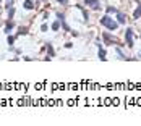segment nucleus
Wrapping results in <instances>:
<instances>
[{
    "label": "nucleus",
    "instance_id": "1",
    "mask_svg": "<svg viewBox=\"0 0 141 126\" xmlns=\"http://www.w3.org/2000/svg\"><path fill=\"white\" fill-rule=\"evenodd\" d=\"M101 24H102V26H105V28H109L110 31H115V29L118 28V23H115V21H113V19L110 18V16H107V15L101 18Z\"/></svg>",
    "mask_w": 141,
    "mask_h": 126
},
{
    "label": "nucleus",
    "instance_id": "2",
    "mask_svg": "<svg viewBox=\"0 0 141 126\" xmlns=\"http://www.w3.org/2000/svg\"><path fill=\"white\" fill-rule=\"evenodd\" d=\"M125 40H126V45L133 47V29H126L125 31Z\"/></svg>",
    "mask_w": 141,
    "mask_h": 126
},
{
    "label": "nucleus",
    "instance_id": "3",
    "mask_svg": "<svg viewBox=\"0 0 141 126\" xmlns=\"http://www.w3.org/2000/svg\"><path fill=\"white\" fill-rule=\"evenodd\" d=\"M86 5H89L91 8H94V10H101V3H99V0H86Z\"/></svg>",
    "mask_w": 141,
    "mask_h": 126
},
{
    "label": "nucleus",
    "instance_id": "4",
    "mask_svg": "<svg viewBox=\"0 0 141 126\" xmlns=\"http://www.w3.org/2000/svg\"><path fill=\"white\" fill-rule=\"evenodd\" d=\"M102 37H104V39L107 40L109 44H117V39H115V37H112L110 34H107V32H104V34H102Z\"/></svg>",
    "mask_w": 141,
    "mask_h": 126
},
{
    "label": "nucleus",
    "instance_id": "5",
    "mask_svg": "<svg viewBox=\"0 0 141 126\" xmlns=\"http://www.w3.org/2000/svg\"><path fill=\"white\" fill-rule=\"evenodd\" d=\"M115 15H117V21H118L120 24H123V23H125V15H123V13H120V11H117Z\"/></svg>",
    "mask_w": 141,
    "mask_h": 126
},
{
    "label": "nucleus",
    "instance_id": "6",
    "mask_svg": "<svg viewBox=\"0 0 141 126\" xmlns=\"http://www.w3.org/2000/svg\"><path fill=\"white\" fill-rule=\"evenodd\" d=\"M47 53H49V58H52V57H55V52H54V49H52V44H47Z\"/></svg>",
    "mask_w": 141,
    "mask_h": 126
},
{
    "label": "nucleus",
    "instance_id": "7",
    "mask_svg": "<svg viewBox=\"0 0 141 126\" xmlns=\"http://www.w3.org/2000/svg\"><path fill=\"white\" fill-rule=\"evenodd\" d=\"M13 28H15V24H13L12 21H8V23H7V26H5V32H7V34H10Z\"/></svg>",
    "mask_w": 141,
    "mask_h": 126
},
{
    "label": "nucleus",
    "instance_id": "8",
    "mask_svg": "<svg viewBox=\"0 0 141 126\" xmlns=\"http://www.w3.org/2000/svg\"><path fill=\"white\" fill-rule=\"evenodd\" d=\"M23 6H25L26 10H33V8H34V5H33V2H31V0H26V2H25V5H23Z\"/></svg>",
    "mask_w": 141,
    "mask_h": 126
},
{
    "label": "nucleus",
    "instance_id": "9",
    "mask_svg": "<svg viewBox=\"0 0 141 126\" xmlns=\"http://www.w3.org/2000/svg\"><path fill=\"white\" fill-rule=\"evenodd\" d=\"M99 58H101V60H107V57H105V50H104V49H99Z\"/></svg>",
    "mask_w": 141,
    "mask_h": 126
},
{
    "label": "nucleus",
    "instance_id": "10",
    "mask_svg": "<svg viewBox=\"0 0 141 126\" xmlns=\"http://www.w3.org/2000/svg\"><path fill=\"white\" fill-rule=\"evenodd\" d=\"M133 16H135V19H138V18H139V16H141V5L138 6V8H136V11H135V13H133Z\"/></svg>",
    "mask_w": 141,
    "mask_h": 126
},
{
    "label": "nucleus",
    "instance_id": "11",
    "mask_svg": "<svg viewBox=\"0 0 141 126\" xmlns=\"http://www.w3.org/2000/svg\"><path fill=\"white\" fill-rule=\"evenodd\" d=\"M60 24H62L60 21H55V23H52V29H54V31H58V29H60Z\"/></svg>",
    "mask_w": 141,
    "mask_h": 126
},
{
    "label": "nucleus",
    "instance_id": "12",
    "mask_svg": "<svg viewBox=\"0 0 141 126\" xmlns=\"http://www.w3.org/2000/svg\"><path fill=\"white\" fill-rule=\"evenodd\" d=\"M13 15H15V10H13V6L8 10V18H13Z\"/></svg>",
    "mask_w": 141,
    "mask_h": 126
},
{
    "label": "nucleus",
    "instance_id": "13",
    "mask_svg": "<svg viewBox=\"0 0 141 126\" xmlns=\"http://www.w3.org/2000/svg\"><path fill=\"white\" fill-rule=\"evenodd\" d=\"M117 53H118V57H120V58H123V60L126 58V57L123 55V52H122V50H120V49H117Z\"/></svg>",
    "mask_w": 141,
    "mask_h": 126
},
{
    "label": "nucleus",
    "instance_id": "14",
    "mask_svg": "<svg viewBox=\"0 0 141 126\" xmlns=\"http://www.w3.org/2000/svg\"><path fill=\"white\" fill-rule=\"evenodd\" d=\"M12 6H13V0H8V3L5 5V8H7V10H10Z\"/></svg>",
    "mask_w": 141,
    "mask_h": 126
},
{
    "label": "nucleus",
    "instance_id": "15",
    "mask_svg": "<svg viewBox=\"0 0 141 126\" xmlns=\"http://www.w3.org/2000/svg\"><path fill=\"white\" fill-rule=\"evenodd\" d=\"M60 23H62V26H63V29H65V31H70V28H68V24L65 23V19H63V21H60Z\"/></svg>",
    "mask_w": 141,
    "mask_h": 126
},
{
    "label": "nucleus",
    "instance_id": "16",
    "mask_svg": "<svg viewBox=\"0 0 141 126\" xmlns=\"http://www.w3.org/2000/svg\"><path fill=\"white\" fill-rule=\"evenodd\" d=\"M107 11H109V13H117L118 10H117V8H113V6H109V8H107Z\"/></svg>",
    "mask_w": 141,
    "mask_h": 126
},
{
    "label": "nucleus",
    "instance_id": "17",
    "mask_svg": "<svg viewBox=\"0 0 141 126\" xmlns=\"http://www.w3.org/2000/svg\"><path fill=\"white\" fill-rule=\"evenodd\" d=\"M13 42H15V37H13V36H8V44H10V45H13Z\"/></svg>",
    "mask_w": 141,
    "mask_h": 126
},
{
    "label": "nucleus",
    "instance_id": "18",
    "mask_svg": "<svg viewBox=\"0 0 141 126\" xmlns=\"http://www.w3.org/2000/svg\"><path fill=\"white\" fill-rule=\"evenodd\" d=\"M57 18H58V21H63V19H65V16L62 15V13H57Z\"/></svg>",
    "mask_w": 141,
    "mask_h": 126
},
{
    "label": "nucleus",
    "instance_id": "19",
    "mask_svg": "<svg viewBox=\"0 0 141 126\" xmlns=\"http://www.w3.org/2000/svg\"><path fill=\"white\" fill-rule=\"evenodd\" d=\"M26 32H28V31H26L25 28H20V32L18 34H20V36H23V34H26Z\"/></svg>",
    "mask_w": 141,
    "mask_h": 126
},
{
    "label": "nucleus",
    "instance_id": "20",
    "mask_svg": "<svg viewBox=\"0 0 141 126\" xmlns=\"http://www.w3.org/2000/svg\"><path fill=\"white\" fill-rule=\"evenodd\" d=\"M58 3H62V5H67L68 0H58Z\"/></svg>",
    "mask_w": 141,
    "mask_h": 126
},
{
    "label": "nucleus",
    "instance_id": "21",
    "mask_svg": "<svg viewBox=\"0 0 141 126\" xmlns=\"http://www.w3.org/2000/svg\"><path fill=\"white\" fill-rule=\"evenodd\" d=\"M41 31L46 32V31H47V26H46V24H42V26H41Z\"/></svg>",
    "mask_w": 141,
    "mask_h": 126
},
{
    "label": "nucleus",
    "instance_id": "22",
    "mask_svg": "<svg viewBox=\"0 0 141 126\" xmlns=\"http://www.w3.org/2000/svg\"><path fill=\"white\" fill-rule=\"evenodd\" d=\"M0 2H2V0H0Z\"/></svg>",
    "mask_w": 141,
    "mask_h": 126
}]
</instances>
